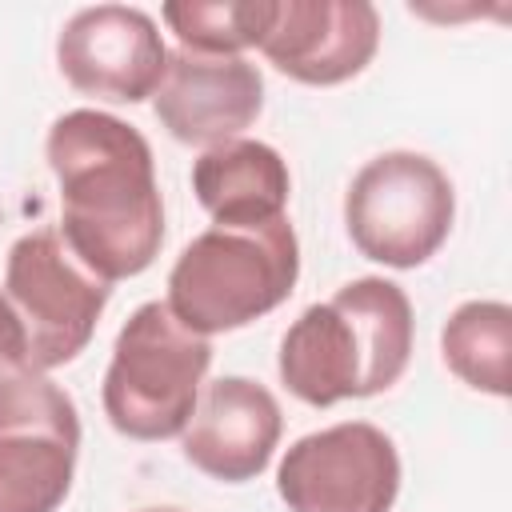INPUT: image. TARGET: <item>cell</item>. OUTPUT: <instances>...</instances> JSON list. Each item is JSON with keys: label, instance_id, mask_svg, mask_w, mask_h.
<instances>
[{"label": "cell", "instance_id": "cell-1", "mask_svg": "<svg viewBox=\"0 0 512 512\" xmlns=\"http://www.w3.org/2000/svg\"><path fill=\"white\" fill-rule=\"evenodd\" d=\"M60 184V240L104 284L140 276L164 244V204L148 140L120 116L76 108L48 128Z\"/></svg>", "mask_w": 512, "mask_h": 512}, {"label": "cell", "instance_id": "cell-7", "mask_svg": "<svg viewBox=\"0 0 512 512\" xmlns=\"http://www.w3.org/2000/svg\"><path fill=\"white\" fill-rule=\"evenodd\" d=\"M80 452L76 404L44 372H0V512H56Z\"/></svg>", "mask_w": 512, "mask_h": 512}, {"label": "cell", "instance_id": "cell-16", "mask_svg": "<svg viewBox=\"0 0 512 512\" xmlns=\"http://www.w3.org/2000/svg\"><path fill=\"white\" fill-rule=\"evenodd\" d=\"M4 368H28V364H24V332H20L8 300L0 296V372Z\"/></svg>", "mask_w": 512, "mask_h": 512}, {"label": "cell", "instance_id": "cell-4", "mask_svg": "<svg viewBox=\"0 0 512 512\" xmlns=\"http://www.w3.org/2000/svg\"><path fill=\"white\" fill-rule=\"evenodd\" d=\"M212 364L208 336L184 328L168 304H140L112 344L104 372V416L128 440L180 436Z\"/></svg>", "mask_w": 512, "mask_h": 512}, {"label": "cell", "instance_id": "cell-12", "mask_svg": "<svg viewBox=\"0 0 512 512\" xmlns=\"http://www.w3.org/2000/svg\"><path fill=\"white\" fill-rule=\"evenodd\" d=\"M280 428V404L264 384L220 376L204 388L184 424V460L212 480L244 484L268 468Z\"/></svg>", "mask_w": 512, "mask_h": 512}, {"label": "cell", "instance_id": "cell-2", "mask_svg": "<svg viewBox=\"0 0 512 512\" xmlns=\"http://www.w3.org/2000/svg\"><path fill=\"white\" fill-rule=\"evenodd\" d=\"M412 324L400 284L360 276L296 316L280 340V380L312 408L388 392L408 368Z\"/></svg>", "mask_w": 512, "mask_h": 512}, {"label": "cell", "instance_id": "cell-11", "mask_svg": "<svg viewBox=\"0 0 512 512\" xmlns=\"http://www.w3.org/2000/svg\"><path fill=\"white\" fill-rule=\"evenodd\" d=\"M152 108L180 144L216 148L224 140H240V132L260 116L264 76L244 56H204L180 48L168 52Z\"/></svg>", "mask_w": 512, "mask_h": 512}, {"label": "cell", "instance_id": "cell-10", "mask_svg": "<svg viewBox=\"0 0 512 512\" xmlns=\"http://www.w3.org/2000/svg\"><path fill=\"white\" fill-rule=\"evenodd\" d=\"M256 48L300 84H344L376 56L380 12L368 0H272Z\"/></svg>", "mask_w": 512, "mask_h": 512}, {"label": "cell", "instance_id": "cell-9", "mask_svg": "<svg viewBox=\"0 0 512 512\" xmlns=\"http://www.w3.org/2000/svg\"><path fill=\"white\" fill-rule=\"evenodd\" d=\"M64 80L96 100L136 104L160 88L168 48L148 12L128 4L80 8L56 36Z\"/></svg>", "mask_w": 512, "mask_h": 512}, {"label": "cell", "instance_id": "cell-8", "mask_svg": "<svg viewBox=\"0 0 512 512\" xmlns=\"http://www.w3.org/2000/svg\"><path fill=\"white\" fill-rule=\"evenodd\" d=\"M292 512H392L400 492L396 444L368 420H344L300 436L276 472Z\"/></svg>", "mask_w": 512, "mask_h": 512}, {"label": "cell", "instance_id": "cell-15", "mask_svg": "<svg viewBox=\"0 0 512 512\" xmlns=\"http://www.w3.org/2000/svg\"><path fill=\"white\" fill-rule=\"evenodd\" d=\"M160 16L188 52L240 56L244 48L260 44L272 16V0H212V4L184 0V4H164Z\"/></svg>", "mask_w": 512, "mask_h": 512}, {"label": "cell", "instance_id": "cell-17", "mask_svg": "<svg viewBox=\"0 0 512 512\" xmlns=\"http://www.w3.org/2000/svg\"><path fill=\"white\" fill-rule=\"evenodd\" d=\"M140 512H180V508H140Z\"/></svg>", "mask_w": 512, "mask_h": 512}, {"label": "cell", "instance_id": "cell-3", "mask_svg": "<svg viewBox=\"0 0 512 512\" xmlns=\"http://www.w3.org/2000/svg\"><path fill=\"white\" fill-rule=\"evenodd\" d=\"M300 276V244L288 216L268 224H212L184 244L168 272L172 316L200 332H232L280 308Z\"/></svg>", "mask_w": 512, "mask_h": 512}, {"label": "cell", "instance_id": "cell-6", "mask_svg": "<svg viewBox=\"0 0 512 512\" xmlns=\"http://www.w3.org/2000/svg\"><path fill=\"white\" fill-rule=\"evenodd\" d=\"M0 296L24 332V364L48 372L88 348L108 304V284L68 252L60 232L40 228L8 248Z\"/></svg>", "mask_w": 512, "mask_h": 512}, {"label": "cell", "instance_id": "cell-13", "mask_svg": "<svg viewBox=\"0 0 512 512\" xmlns=\"http://www.w3.org/2000/svg\"><path fill=\"white\" fill-rule=\"evenodd\" d=\"M192 192L216 224H268L288 208L292 176L264 140H224L192 164Z\"/></svg>", "mask_w": 512, "mask_h": 512}, {"label": "cell", "instance_id": "cell-14", "mask_svg": "<svg viewBox=\"0 0 512 512\" xmlns=\"http://www.w3.org/2000/svg\"><path fill=\"white\" fill-rule=\"evenodd\" d=\"M444 364L476 392L508 396L512 372V308L500 300L460 304L440 332Z\"/></svg>", "mask_w": 512, "mask_h": 512}, {"label": "cell", "instance_id": "cell-5", "mask_svg": "<svg viewBox=\"0 0 512 512\" xmlns=\"http://www.w3.org/2000/svg\"><path fill=\"white\" fill-rule=\"evenodd\" d=\"M456 196L444 168L420 152L368 160L344 192V224L360 256L388 268H416L452 232Z\"/></svg>", "mask_w": 512, "mask_h": 512}]
</instances>
